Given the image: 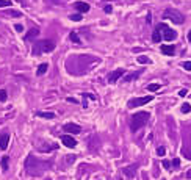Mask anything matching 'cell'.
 Masks as SVG:
<instances>
[{"mask_svg":"<svg viewBox=\"0 0 191 180\" xmlns=\"http://www.w3.org/2000/svg\"><path fill=\"white\" fill-rule=\"evenodd\" d=\"M50 168V161H41L38 158H35L33 155H28V158L25 160V169L30 176H35V177H39L44 174L46 169Z\"/></svg>","mask_w":191,"mask_h":180,"instance_id":"cell-1","label":"cell"},{"mask_svg":"<svg viewBox=\"0 0 191 180\" xmlns=\"http://www.w3.org/2000/svg\"><path fill=\"white\" fill-rule=\"evenodd\" d=\"M149 117H151V114H149L147 111H138V113H135L132 116V122H130L132 131H138L140 128H143V127L146 125V122H147Z\"/></svg>","mask_w":191,"mask_h":180,"instance_id":"cell-2","label":"cell"},{"mask_svg":"<svg viewBox=\"0 0 191 180\" xmlns=\"http://www.w3.org/2000/svg\"><path fill=\"white\" fill-rule=\"evenodd\" d=\"M52 50H55V43L50 39L39 41L33 46V55H41V53H49Z\"/></svg>","mask_w":191,"mask_h":180,"instance_id":"cell-3","label":"cell"},{"mask_svg":"<svg viewBox=\"0 0 191 180\" xmlns=\"http://www.w3.org/2000/svg\"><path fill=\"white\" fill-rule=\"evenodd\" d=\"M163 17L172 20L174 24H183V20H185V19H183V16L180 14L179 11H177V10H171V8L163 13Z\"/></svg>","mask_w":191,"mask_h":180,"instance_id":"cell-4","label":"cell"},{"mask_svg":"<svg viewBox=\"0 0 191 180\" xmlns=\"http://www.w3.org/2000/svg\"><path fill=\"white\" fill-rule=\"evenodd\" d=\"M155 30H157V31H161V30L165 31V33H163V39H165V41H174V39L177 38V31H174V30H171V28H168L165 24H160Z\"/></svg>","mask_w":191,"mask_h":180,"instance_id":"cell-5","label":"cell"},{"mask_svg":"<svg viewBox=\"0 0 191 180\" xmlns=\"http://www.w3.org/2000/svg\"><path fill=\"white\" fill-rule=\"evenodd\" d=\"M152 96H146V97H138V99H132L127 102V107L128 108H136V107H141V105H146V103L152 102Z\"/></svg>","mask_w":191,"mask_h":180,"instance_id":"cell-6","label":"cell"},{"mask_svg":"<svg viewBox=\"0 0 191 180\" xmlns=\"http://www.w3.org/2000/svg\"><path fill=\"white\" fill-rule=\"evenodd\" d=\"M61 143H63L66 147H69V149H74L77 146L75 138H72L71 135H63V136H61Z\"/></svg>","mask_w":191,"mask_h":180,"instance_id":"cell-7","label":"cell"},{"mask_svg":"<svg viewBox=\"0 0 191 180\" xmlns=\"http://www.w3.org/2000/svg\"><path fill=\"white\" fill-rule=\"evenodd\" d=\"M124 69H116V71H113L110 75H108V83H116L118 81L122 75H124Z\"/></svg>","mask_w":191,"mask_h":180,"instance_id":"cell-8","label":"cell"},{"mask_svg":"<svg viewBox=\"0 0 191 180\" xmlns=\"http://www.w3.org/2000/svg\"><path fill=\"white\" fill-rule=\"evenodd\" d=\"M63 128H64L66 133H80V131H81V127H80V125H77V124H72V122L66 124V125H64Z\"/></svg>","mask_w":191,"mask_h":180,"instance_id":"cell-9","label":"cell"},{"mask_svg":"<svg viewBox=\"0 0 191 180\" xmlns=\"http://www.w3.org/2000/svg\"><path fill=\"white\" fill-rule=\"evenodd\" d=\"M8 143H10V133H2L0 135V149L5 150L6 147H8Z\"/></svg>","mask_w":191,"mask_h":180,"instance_id":"cell-10","label":"cell"},{"mask_svg":"<svg viewBox=\"0 0 191 180\" xmlns=\"http://www.w3.org/2000/svg\"><path fill=\"white\" fill-rule=\"evenodd\" d=\"M74 8L78 10L80 13H88V11H90V5L85 3V2H75V3H74Z\"/></svg>","mask_w":191,"mask_h":180,"instance_id":"cell-11","label":"cell"},{"mask_svg":"<svg viewBox=\"0 0 191 180\" xmlns=\"http://www.w3.org/2000/svg\"><path fill=\"white\" fill-rule=\"evenodd\" d=\"M3 16H10V17H20L22 14H20V11H16V10H5L2 11Z\"/></svg>","mask_w":191,"mask_h":180,"instance_id":"cell-12","label":"cell"},{"mask_svg":"<svg viewBox=\"0 0 191 180\" xmlns=\"http://www.w3.org/2000/svg\"><path fill=\"white\" fill-rule=\"evenodd\" d=\"M161 52L171 57V55H174V52H175V47L174 46H161Z\"/></svg>","mask_w":191,"mask_h":180,"instance_id":"cell-13","label":"cell"},{"mask_svg":"<svg viewBox=\"0 0 191 180\" xmlns=\"http://www.w3.org/2000/svg\"><path fill=\"white\" fill-rule=\"evenodd\" d=\"M38 34H39V30H38V28H31V30H28V33L25 34V39L30 41V39H33V38H36Z\"/></svg>","mask_w":191,"mask_h":180,"instance_id":"cell-14","label":"cell"},{"mask_svg":"<svg viewBox=\"0 0 191 180\" xmlns=\"http://www.w3.org/2000/svg\"><path fill=\"white\" fill-rule=\"evenodd\" d=\"M138 168V164H133V166H128V168H124L122 171H124V174L127 176V177H132L133 174H135V169Z\"/></svg>","mask_w":191,"mask_h":180,"instance_id":"cell-15","label":"cell"},{"mask_svg":"<svg viewBox=\"0 0 191 180\" xmlns=\"http://www.w3.org/2000/svg\"><path fill=\"white\" fill-rule=\"evenodd\" d=\"M180 152H182V155L185 157V158H188V160H191V146H188V144H187V146H183Z\"/></svg>","mask_w":191,"mask_h":180,"instance_id":"cell-16","label":"cell"},{"mask_svg":"<svg viewBox=\"0 0 191 180\" xmlns=\"http://www.w3.org/2000/svg\"><path fill=\"white\" fill-rule=\"evenodd\" d=\"M38 116L44 117V119H53V117H55V113H52V111H39Z\"/></svg>","mask_w":191,"mask_h":180,"instance_id":"cell-17","label":"cell"},{"mask_svg":"<svg viewBox=\"0 0 191 180\" xmlns=\"http://www.w3.org/2000/svg\"><path fill=\"white\" fill-rule=\"evenodd\" d=\"M47 67H49V66H47V63L39 64V66H38V71H36V74H38V75H44V74H46V71H47Z\"/></svg>","mask_w":191,"mask_h":180,"instance_id":"cell-18","label":"cell"},{"mask_svg":"<svg viewBox=\"0 0 191 180\" xmlns=\"http://www.w3.org/2000/svg\"><path fill=\"white\" fill-rule=\"evenodd\" d=\"M160 88H161V85H160V83H152V85H149V86H147V91L154 93V91H158Z\"/></svg>","mask_w":191,"mask_h":180,"instance_id":"cell-19","label":"cell"},{"mask_svg":"<svg viewBox=\"0 0 191 180\" xmlns=\"http://www.w3.org/2000/svg\"><path fill=\"white\" fill-rule=\"evenodd\" d=\"M138 63H141V64H149V63H151V58H147L146 55H141V57H138Z\"/></svg>","mask_w":191,"mask_h":180,"instance_id":"cell-20","label":"cell"},{"mask_svg":"<svg viewBox=\"0 0 191 180\" xmlns=\"http://www.w3.org/2000/svg\"><path fill=\"white\" fill-rule=\"evenodd\" d=\"M140 75V72H136V74H128V75H125L124 77V81H132V80H135L136 77Z\"/></svg>","mask_w":191,"mask_h":180,"instance_id":"cell-21","label":"cell"},{"mask_svg":"<svg viewBox=\"0 0 191 180\" xmlns=\"http://www.w3.org/2000/svg\"><path fill=\"white\" fill-rule=\"evenodd\" d=\"M152 41H154V43H160V41H161V34H160V31H157V30H155V33L152 34Z\"/></svg>","mask_w":191,"mask_h":180,"instance_id":"cell-22","label":"cell"},{"mask_svg":"<svg viewBox=\"0 0 191 180\" xmlns=\"http://www.w3.org/2000/svg\"><path fill=\"white\" fill-rule=\"evenodd\" d=\"M180 110H182V113H190L191 111V105L190 103H183V105L180 107Z\"/></svg>","mask_w":191,"mask_h":180,"instance_id":"cell-23","label":"cell"},{"mask_svg":"<svg viewBox=\"0 0 191 180\" xmlns=\"http://www.w3.org/2000/svg\"><path fill=\"white\" fill-rule=\"evenodd\" d=\"M2 168L3 171H8V157H2Z\"/></svg>","mask_w":191,"mask_h":180,"instance_id":"cell-24","label":"cell"},{"mask_svg":"<svg viewBox=\"0 0 191 180\" xmlns=\"http://www.w3.org/2000/svg\"><path fill=\"white\" fill-rule=\"evenodd\" d=\"M71 41H72V43H75V44H80V38L77 36V33H71Z\"/></svg>","mask_w":191,"mask_h":180,"instance_id":"cell-25","label":"cell"},{"mask_svg":"<svg viewBox=\"0 0 191 180\" xmlns=\"http://www.w3.org/2000/svg\"><path fill=\"white\" fill-rule=\"evenodd\" d=\"M182 67L185 69V71H191V61H183Z\"/></svg>","mask_w":191,"mask_h":180,"instance_id":"cell-26","label":"cell"},{"mask_svg":"<svg viewBox=\"0 0 191 180\" xmlns=\"http://www.w3.org/2000/svg\"><path fill=\"white\" fill-rule=\"evenodd\" d=\"M69 19L74 20V22H78V20H81V14H71Z\"/></svg>","mask_w":191,"mask_h":180,"instance_id":"cell-27","label":"cell"},{"mask_svg":"<svg viewBox=\"0 0 191 180\" xmlns=\"http://www.w3.org/2000/svg\"><path fill=\"white\" fill-rule=\"evenodd\" d=\"M11 0H0V6H11Z\"/></svg>","mask_w":191,"mask_h":180,"instance_id":"cell-28","label":"cell"},{"mask_svg":"<svg viewBox=\"0 0 191 180\" xmlns=\"http://www.w3.org/2000/svg\"><path fill=\"white\" fill-rule=\"evenodd\" d=\"M6 100V91L0 89V102H5Z\"/></svg>","mask_w":191,"mask_h":180,"instance_id":"cell-29","label":"cell"},{"mask_svg":"<svg viewBox=\"0 0 191 180\" xmlns=\"http://www.w3.org/2000/svg\"><path fill=\"white\" fill-rule=\"evenodd\" d=\"M14 30L19 31V33H22V31H24V25H22V24H16V25H14Z\"/></svg>","mask_w":191,"mask_h":180,"instance_id":"cell-30","label":"cell"},{"mask_svg":"<svg viewBox=\"0 0 191 180\" xmlns=\"http://www.w3.org/2000/svg\"><path fill=\"white\" fill-rule=\"evenodd\" d=\"M81 96H85L86 99H91V100H96V96H93V94H81ZM83 107H86V102H85V105Z\"/></svg>","mask_w":191,"mask_h":180,"instance_id":"cell-31","label":"cell"},{"mask_svg":"<svg viewBox=\"0 0 191 180\" xmlns=\"http://www.w3.org/2000/svg\"><path fill=\"white\" fill-rule=\"evenodd\" d=\"M165 152H166V150H165V147H158V149H157V154H158L160 157L165 155Z\"/></svg>","mask_w":191,"mask_h":180,"instance_id":"cell-32","label":"cell"},{"mask_svg":"<svg viewBox=\"0 0 191 180\" xmlns=\"http://www.w3.org/2000/svg\"><path fill=\"white\" fill-rule=\"evenodd\" d=\"M104 10H105V13H108V14H110V13L113 11V6H111V5H107V6H105Z\"/></svg>","mask_w":191,"mask_h":180,"instance_id":"cell-33","label":"cell"},{"mask_svg":"<svg viewBox=\"0 0 191 180\" xmlns=\"http://www.w3.org/2000/svg\"><path fill=\"white\" fill-rule=\"evenodd\" d=\"M172 164H174V168H179V166H180V160H179V158H174Z\"/></svg>","mask_w":191,"mask_h":180,"instance_id":"cell-34","label":"cell"},{"mask_svg":"<svg viewBox=\"0 0 191 180\" xmlns=\"http://www.w3.org/2000/svg\"><path fill=\"white\" fill-rule=\"evenodd\" d=\"M169 166H171V163H169L168 160H165V161H163V168H165V169H169Z\"/></svg>","mask_w":191,"mask_h":180,"instance_id":"cell-35","label":"cell"},{"mask_svg":"<svg viewBox=\"0 0 191 180\" xmlns=\"http://www.w3.org/2000/svg\"><path fill=\"white\" fill-rule=\"evenodd\" d=\"M187 89H180V91H179V96H180V97H183V96H187Z\"/></svg>","mask_w":191,"mask_h":180,"instance_id":"cell-36","label":"cell"},{"mask_svg":"<svg viewBox=\"0 0 191 180\" xmlns=\"http://www.w3.org/2000/svg\"><path fill=\"white\" fill-rule=\"evenodd\" d=\"M67 158V163H74L75 161V157H66Z\"/></svg>","mask_w":191,"mask_h":180,"instance_id":"cell-37","label":"cell"},{"mask_svg":"<svg viewBox=\"0 0 191 180\" xmlns=\"http://www.w3.org/2000/svg\"><path fill=\"white\" fill-rule=\"evenodd\" d=\"M185 176H187V179H191V169L187 171V174H185Z\"/></svg>","mask_w":191,"mask_h":180,"instance_id":"cell-38","label":"cell"},{"mask_svg":"<svg viewBox=\"0 0 191 180\" xmlns=\"http://www.w3.org/2000/svg\"><path fill=\"white\" fill-rule=\"evenodd\" d=\"M188 41L191 43V30H190V33H188Z\"/></svg>","mask_w":191,"mask_h":180,"instance_id":"cell-39","label":"cell"}]
</instances>
